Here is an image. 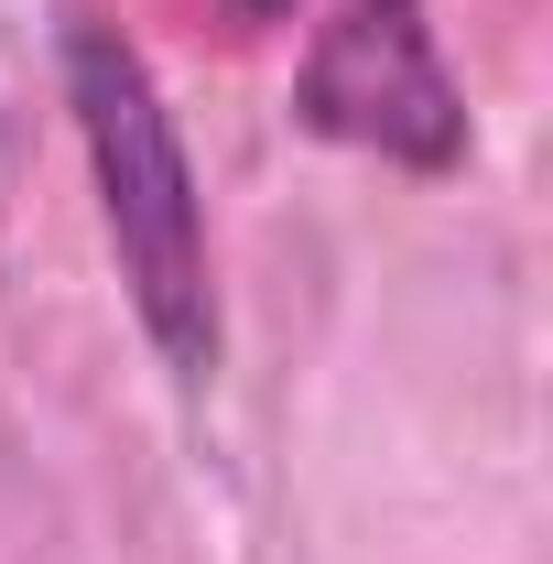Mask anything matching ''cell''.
<instances>
[{"label": "cell", "mask_w": 553, "mask_h": 564, "mask_svg": "<svg viewBox=\"0 0 553 564\" xmlns=\"http://www.w3.org/2000/svg\"><path fill=\"white\" fill-rule=\"evenodd\" d=\"M239 11H250V22H272V11H293V0H239Z\"/></svg>", "instance_id": "3"}, {"label": "cell", "mask_w": 553, "mask_h": 564, "mask_svg": "<svg viewBox=\"0 0 553 564\" xmlns=\"http://www.w3.org/2000/svg\"><path fill=\"white\" fill-rule=\"evenodd\" d=\"M66 109H76V141H87V174H98V217H109L141 337L163 348L174 380H207L217 369L207 196H196L185 131H174V109H163V87H152V66L120 22H66Z\"/></svg>", "instance_id": "1"}, {"label": "cell", "mask_w": 553, "mask_h": 564, "mask_svg": "<svg viewBox=\"0 0 553 564\" xmlns=\"http://www.w3.org/2000/svg\"><path fill=\"white\" fill-rule=\"evenodd\" d=\"M293 120L391 174H456L478 141L423 0H326V22L293 66Z\"/></svg>", "instance_id": "2"}]
</instances>
